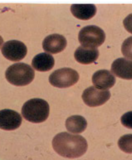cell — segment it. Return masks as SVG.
I'll list each match as a JSON object with an SVG mask.
<instances>
[{
  "label": "cell",
  "mask_w": 132,
  "mask_h": 160,
  "mask_svg": "<svg viewBox=\"0 0 132 160\" xmlns=\"http://www.w3.org/2000/svg\"><path fill=\"white\" fill-rule=\"evenodd\" d=\"M52 146L59 156L66 158H78L84 155L88 148L86 139L67 132L58 133L52 140Z\"/></svg>",
  "instance_id": "cell-1"
},
{
  "label": "cell",
  "mask_w": 132,
  "mask_h": 160,
  "mask_svg": "<svg viewBox=\"0 0 132 160\" xmlns=\"http://www.w3.org/2000/svg\"><path fill=\"white\" fill-rule=\"evenodd\" d=\"M21 113L23 118L30 122L42 123L49 116L50 106L44 99L32 98L23 104Z\"/></svg>",
  "instance_id": "cell-2"
},
{
  "label": "cell",
  "mask_w": 132,
  "mask_h": 160,
  "mask_svg": "<svg viewBox=\"0 0 132 160\" xmlns=\"http://www.w3.org/2000/svg\"><path fill=\"white\" fill-rule=\"evenodd\" d=\"M35 76L34 70L27 64L19 62L10 66L5 72L7 80L15 86H25L30 83Z\"/></svg>",
  "instance_id": "cell-3"
},
{
  "label": "cell",
  "mask_w": 132,
  "mask_h": 160,
  "mask_svg": "<svg viewBox=\"0 0 132 160\" xmlns=\"http://www.w3.org/2000/svg\"><path fill=\"white\" fill-rule=\"evenodd\" d=\"M79 41L83 47L97 48L105 41L106 34L104 30L95 25L83 27L79 33Z\"/></svg>",
  "instance_id": "cell-4"
},
{
  "label": "cell",
  "mask_w": 132,
  "mask_h": 160,
  "mask_svg": "<svg viewBox=\"0 0 132 160\" xmlns=\"http://www.w3.org/2000/svg\"><path fill=\"white\" fill-rule=\"evenodd\" d=\"M79 79L78 72L70 68H63L53 72L49 77V82L58 88H66L74 85Z\"/></svg>",
  "instance_id": "cell-5"
},
{
  "label": "cell",
  "mask_w": 132,
  "mask_h": 160,
  "mask_svg": "<svg viewBox=\"0 0 132 160\" xmlns=\"http://www.w3.org/2000/svg\"><path fill=\"white\" fill-rule=\"evenodd\" d=\"M110 96V92L108 90H101L94 86H91L83 91L82 99L88 106L96 107L107 102Z\"/></svg>",
  "instance_id": "cell-6"
},
{
  "label": "cell",
  "mask_w": 132,
  "mask_h": 160,
  "mask_svg": "<svg viewBox=\"0 0 132 160\" xmlns=\"http://www.w3.org/2000/svg\"><path fill=\"white\" fill-rule=\"evenodd\" d=\"M4 57L11 61L17 62L23 60L27 53V48L21 42L10 40L5 42L2 48Z\"/></svg>",
  "instance_id": "cell-7"
},
{
  "label": "cell",
  "mask_w": 132,
  "mask_h": 160,
  "mask_svg": "<svg viewBox=\"0 0 132 160\" xmlns=\"http://www.w3.org/2000/svg\"><path fill=\"white\" fill-rule=\"evenodd\" d=\"M22 123V118L18 112L4 109L0 110V129L13 131L18 129Z\"/></svg>",
  "instance_id": "cell-8"
},
{
  "label": "cell",
  "mask_w": 132,
  "mask_h": 160,
  "mask_svg": "<svg viewBox=\"0 0 132 160\" xmlns=\"http://www.w3.org/2000/svg\"><path fill=\"white\" fill-rule=\"evenodd\" d=\"M67 46V40L60 34H54L48 36L42 42V48L49 54H57L65 49Z\"/></svg>",
  "instance_id": "cell-9"
},
{
  "label": "cell",
  "mask_w": 132,
  "mask_h": 160,
  "mask_svg": "<svg viewBox=\"0 0 132 160\" xmlns=\"http://www.w3.org/2000/svg\"><path fill=\"white\" fill-rule=\"evenodd\" d=\"M111 72L123 79H132V61L125 58H119L112 62Z\"/></svg>",
  "instance_id": "cell-10"
},
{
  "label": "cell",
  "mask_w": 132,
  "mask_h": 160,
  "mask_svg": "<svg viewBox=\"0 0 132 160\" xmlns=\"http://www.w3.org/2000/svg\"><path fill=\"white\" fill-rule=\"evenodd\" d=\"M92 82L97 89L108 90L116 83V78L109 70H100L92 75Z\"/></svg>",
  "instance_id": "cell-11"
},
{
  "label": "cell",
  "mask_w": 132,
  "mask_h": 160,
  "mask_svg": "<svg viewBox=\"0 0 132 160\" xmlns=\"http://www.w3.org/2000/svg\"><path fill=\"white\" fill-rule=\"evenodd\" d=\"M99 56L97 48H86L80 46L76 49L74 57L76 61L83 64H89L95 62Z\"/></svg>",
  "instance_id": "cell-12"
},
{
  "label": "cell",
  "mask_w": 132,
  "mask_h": 160,
  "mask_svg": "<svg viewBox=\"0 0 132 160\" xmlns=\"http://www.w3.org/2000/svg\"><path fill=\"white\" fill-rule=\"evenodd\" d=\"M54 58L47 52L36 55L32 61L33 68L39 72H47L52 70L54 66Z\"/></svg>",
  "instance_id": "cell-13"
},
{
  "label": "cell",
  "mask_w": 132,
  "mask_h": 160,
  "mask_svg": "<svg viewBox=\"0 0 132 160\" xmlns=\"http://www.w3.org/2000/svg\"><path fill=\"white\" fill-rule=\"evenodd\" d=\"M71 12L75 17L87 21L95 15L96 8L92 4H74L71 7Z\"/></svg>",
  "instance_id": "cell-14"
},
{
  "label": "cell",
  "mask_w": 132,
  "mask_h": 160,
  "mask_svg": "<svg viewBox=\"0 0 132 160\" xmlns=\"http://www.w3.org/2000/svg\"><path fill=\"white\" fill-rule=\"evenodd\" d=\"M65 127L70 132L78 134L83 132L86 129L87 122L85 118L81 116H72L66 119Z\"/></svg>",
  "instance_id": "cell-15"
},
{
  "label": "cell",
  "mask_w": 132,
  "mask_h": 160,
  "mask_svg": "<svg viewBox=\"0 0 132 160\" xmlns=\"http://www.w3.org/2000/svg\"><path fill=\"white\" fill-rule=\"evenodd\" d=\"M118 144L120 149L127 154H132V134L123 135L118 140Z\"/></svg>",
  "instance_id": "cell-16"
},
{
  "label": "cell",
  "mask_w": 132,
  "mask_h": 160,
  "mask_svg": "<svg viewBox=\"0 0 132 160\" xmlns=\"http://www.w3.org/2000/svg\"><path fill=\"white\" fill-rule=\"evenodd\" d=\"M122 52L125 58L132 61V36L127 38L123 42Z\"/></svg>",
  "instance_id": "cell-17"
},
{
  "label": "cell",
  "mask_w": 132,
  "mask_h": 160,
  "mask_svg": "<svg viewBox=\"0 0 132 160\" xmlns=\"http://www.w3.org/2000/svg\"><path fill=\"white\" fill-rule=\"evenodd\" d=\"M121 123L125 128L132 129V111L128 112L122 115Z\"/></svg>",
  "instance_id": "cell-18"
},
{
  "label": "cell",
  "mask_w": 132,
  "mask_h": 160,
  "mask_svg": "<svg viewBox=\"0 0 132 160\" xmlns=\"http://www.w3.org/2000/svg\"><path fill=\"white\" fill-rule=\"evenodd\" d=\"M123 23L125 30L132 34V13L125 18Z\"/></svg>",
  "instance_id": "cell-19"
},
{
  "label": "cell",
  "mask_w": 132,
  "mask_h": 160,
  "mask_svg": "<svg viewBox=\"0 0 132 160\" xmlns=\"http://www.w3.org/2000/svg\"><path fill=\"white\" fill-rule=\"evenodd\" d=\"M3 43V39L2 37L0 36V48H1V47H2Z\"/></svg>",
  "instance_id": "cell-20"
}]
</instances>
